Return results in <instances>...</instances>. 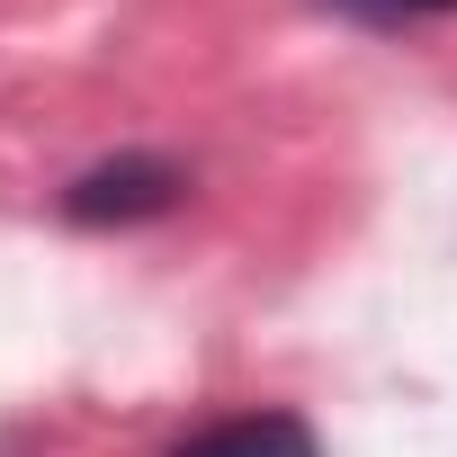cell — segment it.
<instances>
[{
    "label": "cell",
    "instance_id": "3",
    "mask_svg": "<svg viewBox=\"0 0 457 457\" xmlns=\"http://www.w3.org/2000/svg\"><path fill=\"white\" fill-rule=\"evenodd\" d=\"M323 10H341L359 28H421V19H448L457 0H323Z\"/></svg>",
    "mask_w": 457,
    "mask_h": 457
},
{
    "label": "cell",
    "instance_id": "1",
    "mask_svg": "<svg viewBox=\"0 0 457 457\" xmlns=\"http://www.w3.org/2000/svg\"><path fill=\"white\" fill-rule=\"evenodd\" d=\"M179 170L170 162H153V153H126V162H99V170H81L72 188H63V215L72 224H144V215H170L179 206Z\"/></svg>",
    "mask_w": 457,
    "mask_h": 457
},
{
    "label": "cell",
    "instance_id": "2",
    "mask_svg": "<svg viewBox=\"0 0 457 457\" xmlns=\"http://www.w3.org/2000/svg\"><path fill=\"white\" fill-rule=\"evenodd\" d=\"M179 457H323L305 412H234V421H206Z\"/></svg>",
    "mask_w": 457,
    "mask_h": 457
}]
</instances>
